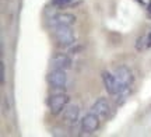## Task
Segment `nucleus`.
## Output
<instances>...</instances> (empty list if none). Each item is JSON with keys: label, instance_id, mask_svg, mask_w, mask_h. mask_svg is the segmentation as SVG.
Returning <instances> with one entry per match:
<instances>
[{"label": "nucleus", "instance_id": "nucleus-1", "mask_svg": "<svg viewBox=\"0 0 151 137\" xmlns=\"http://www.w3.org/2000/svg\"><path fill=\"white\" fill-rule=\"evenodd\" d=\"M115 77L119 82V97L124 98L130 91V85L133 82V73L127 66H119L115 70Z\"/></svg>", "mask_w": 151, "mask_h": 137}, {"label": "nucleus", "instance_id": "nucleus-12", "mask_svg": "<svg viewBox=\"0 0 151 137\" xmlns=\"http://www.w3.org/2000/svg\"><path fill=\"white\" fill-rule=\"evenodd\" d=\"M0 70H1V80H0V82H1V85L6 82V67H4V63L1 62L0 63Z\"/></svg>", "mask_w": 151, "mask_h": 137}, {"label": "nucleus", "instance_id": "nucleus-6", "mask_svg": "<svg viewBox=\"0 0 151 137\" xmlns=\"http://www.w3.org/2000/svg\"><path fill=\"white\" fill-rule=\"evenodd\" d=\"M76 16L71 13H59L50 18L52 27H71L76 24Z\"/></svg>", "mask_w": 151, "mask_h": 137}, {"label": "nucleus", "instance_id": "nucleus-2", "mask_svg": "<svg viewBox=\"0 0 151 137\" xmlns=\"http://www.w3.org/2000/svg\"><path fill=\"white\" fill-rule=\"evenodd\" d=\"M53 35L56 42L60 46H63V48L71 46L76 42V35H74V31L71 29V27H55Z\"/></svg>", "mask_w": 151, "mask_h": 137}, {"label": "nucleus", "instance_id": "nucleus-8", "mask_svg": "<svg viewBox=\"0 0 151 137\" xmlns=\"http://www.w3.org/2000/svg\"><path fill=\"white\" fill-rule=\"evenodd\" d=\"M50 65L53 69H62V70H69L71 67V59L66 53H55L50 59Z\"/></svg>", "mask_w": 151, "mask_h": 137}, {"label": "nucleus", "instance_id": "nucleus-10", "mask_svg": "<svg viewBox=\"0 0 151 137\" xmlns=\"http://www.w3.org/2000/svg\"><path fill=\"white\" fill-rule=\"evenodd\" d=\"M80 118V108L77 105H70V106H66V109L63 110V121L67 125H74L78 122Z\"/></svg>", "mask_w": 151, "mask_h": 137}, {"label": "nucleus", "instance_id": "nucleus-9", "mask_svg": "<svg viewBox=\"0 0 151 137\" xmlns=\"http://www.w3.org/2000/svg\"><path fill=\"white\" fill-rule=\"evenodd\" d=\"M91 112L97 113L99 118H106L111 112V105L106 98H98L91 106Z\"/></svg>", "mask_w": 151, "mask_h": 137}, {"label": "nucleus", "instance_id": "nucleus-15", "mask_svg": "<svg viewBox=\"0 0 151 137\" xmlns=\"http://www.w3.org/2000/svg\"><path fill=\"white\" fill-rule=\"evenodd\" d=\"M137 1H139V3H141V4H144V1H143V0H137Z\"/></svg>", "mask_w": 151, "mask_h": 137}, {"label": "nucleus", "instance_id": "nucleus-7", "mask_svg": "<svg viewBox=\"0 0 151 137\" xmlns=\"http://www.w3.org/2000/svg\"><path fill=\"white\" fill-rule=\"evenodd\" d=\"M102 81H104V87L106 90V93L111 94V95H118L119 82L116 80L115 74L109 73V71H102Z\"/></svg>", "mask_w": 151, "mask_h": 137}, {"label": "nucleus", "instance_id": "nucleus-4", "mask_svg": "<svg viewBox=\"0 0 151 137\" xmlns=\"http://www.w3.org/2000/svg\"><path fill=\"white\" fill-rule=\"evenodd\" d=\"M48 82L52 88H56V90H62V88L66 87L67 84V74H66V70H62V69H53L48 74Z\"/></svg>", "mask_w": 151, "mask_h": 137}, {"label": "nucleus", "instance_id": "nucleus-13", "mask_svg": "<svg viewBox=\"0 0 151 137\" xmlns=\"http://www.w3.org/2000/svg\"><path fill=\"white\" fill-rule=\"evenodd\" d=\"M147 48H151V31L147 34Z\"/></svg>", "mask_w": 151, "mask_h": 137}, {"label": "nucleus", "instance_id": "nucleus-14", "mask_svg": "<svg viewBox=\"0 0 151 137\" xmlns=\"http://www.w3.org/2000/svg\"><path fill=\"white\" fill-rule=\"evenodd\" d=\"M147 11H148V14L151 16V0L148 1V4H147Z\"/></svg>", "mask_w": 151, "mask_h": 137}, {"label": "nucleus", "instance_id": "nucleus-3", "mask_svg": "<svg viewBox=\"0 0 151 137\" xmlns=\"http://www.w3.org/2000/svg\"><path fill=\"white\" fill-rule=\"evenodd\" d=\"M69 101H70V98L66 94H55V95H50L48 99L49 110L53 115H59L60 112H63L66 109Z\"/></svg>", "mask_w": 151, "mask_h": 137}, {"label": "nucleus", "instance_id": "nucleus-11", "mask_svg": "<svg viewBox=\"0 0 151 137\" xmlns=\"http://www.w3.org/2000/svg\"><path fill=\"white\" fill-rule=\"evenodd\" d=\"M147 48V35L146 37H140V38H137L136 41V49L137 50H141Z\"/></svg>", "mask_w": 151, "mask_h": 137}, {"label": "nucleus", "instance_id": "nucleus-5", "mask_svg": "<svg viewBox=\"0 0 151 137\" xmlns=\"http://www.w3.org/2000/svg\"><path fill=\"white\" fill-rule=\"evenodd\" d=\"M98 127H99V116H98L97 113H94V112L87 113V115L81 119V130H83V132L91 134V133L97 132Z\"/></svg>", "mask_w": 151, "mask_h": 137}]
</instances>
